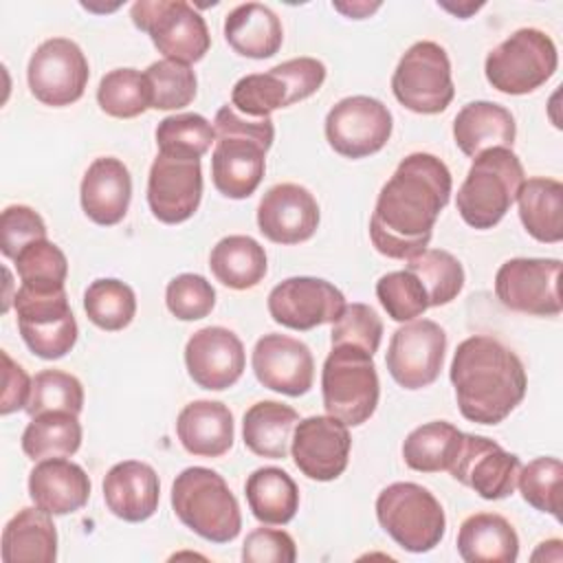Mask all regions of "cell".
<instances>
[{"mask_svg": "<svg viewBox=\"0 0 563 563\" xmlns=\"http://www.w3.org/2000/svg\"><path fill=\"white\" fill-rule=\"evenodd\" d=\"M29 495L48 515H70L88 504L90 477L66 457H46L29 473Z\"/></svg>", "mask_w": 563, "mask_h": 563, "instance_id": "obj_25", "label": "cell"}, {"mask_svg": "<svg viewBox=\"0 0 563 563\" xmlns=\"http://www.w3.org/2000/svg\"><path fill=\"white\" fill-rule=\"evenodd\" d=\"M446 334L431 319H416L400 325L387 347V369L405 389H422L438 380L444 365Z\"/></svg>", "mask_w": 563, "mask_h": 563, "instance_id": "obj_15", "label": "cell"}, {"mask_svg": "<svg viewBox=\"0 0 563 563\" xmlns=\"http://www.w3.org/2000/svg\"><path fill=\"white\" fill-rule=\"evenodd\" d=\"M176 517L211 543H229L240 534L242 515L224 477L207 466H189L172 484Z\"/></svg>", "mask_w": 563, "mask_h": 563, "instance_id": "obj_4", "label": "cell"}, {"mask_svg": "<svg viewBox=\"0 0 563 563\" xmlns=\"http://www.w3.org/2000/svg\"><path fill=\"white\" fill-rule=\"evenodd\" d=\"M255 378L284 396H303L314 380V358L310 347L286 334H264L251 356Z\"/></svg>", "mask_w": 563, "mask_h": 563, "instance_id": "obj_21", "label": "cell"}, {"mask_svg": "<svg viewBox=\"0 0 563 563\" xmlns=\"http://www.w3.org/2000/svg\"><path fill=\"white\" fill-rule=\"evenodd\" d=\"M99 108L114 119H134L152 108V90L145 73L136 68H114L106 73L97 88Z\"/></svg>", "mask_w": 563, "mask_h": 563, "instance_id": "obj_37", "label": "cell"}, {"mask_svg": "<svg viewBox=\"0 0 563 563\" xmlns=\"http://www.w3.org/2000/svg\"><path fill=\"white\" fill-rule=\"evenodd\" d=\"M336 11L345 13L347 18H354V20H361V18H367L369 13H374L380 4H367V2H352V4H343V2H334L332 4Z\"/></svg>", "mask_w": 563, "mask_h": 563, "instance_id": "obj_54", "label": "cell"}, {"mask_svg": "<svg viewBox=\"0 0 563 563\" xmlns=\"http://www.w3.org/2000/svg\"><path fill=\"white\" fill-rule=\"evenodd\" d=\"M130 18L136 29L150 35L165 59L194 64L211 46L205 18L185 0H139L132 4Z\"/></svg>", "mask_w": 563, "mask_h": 563, "instance_id": "obj_9", "label": "cell"}, {"mask_svg": "<svg viewBox=\"0 0 563 563\" xmlns=\"http://www.w3.org/2000/svg\"><path fill=\"white\" fill-rule=\"evenodd\" d=\"M231 106L244 117L266 119L273 110L292 106V101L284 77L271 68L238 79L231 92Z\"/></svg>", "mask_w": 563, "mask_h": 563, "instance_id": "obj_42", "label": "cell"}, {"mask_svg": "<svg viewBox=\"0 0 563 563\" xmlns=\"http://www.w3.org/2000/svg\"><path fill=\"white\" fill-rule=\"evenodd\" d=\"M561 260L556 257H512L495 275L497 299L515 312L556 317L563 310Z\"/></svg>", "mask_w": 563, "mask_h": 563, "instance_id": "obj_12", "label": "cell"}, {"mask_svg": "<svg viewBox=\"0 0 563 563\" xmlns=\"http://www.w3.org/2000/svg\"><path fill=\"white\" fill-rule=\"evenodd\" d=\"M391 92L411 112H444L455 97L446 51L429 40L411 44L394 70Z\"/></svg>", "mask_w": 563, "mask_h": 563, "instance_id": "obj_10", "label": "cell"}, {"mask_svg": "<svg viewBox=\"0 0 563 563\" xmlns=\"http://www.w3.org/2000/svg\"><path fill=\"white\" fill-rule=\"evenodd\" d=\"M46 240V224L42 216L26 205H11L0 216V251L4 257L15 255L31 242Z\"/></svg>", "mask_w": 563, "mask_h": 563, "instance_id": "obj_49", "label": "cell"}, {"mask_svg": "<svg viewBox=\"0 0 563 563\" xmlns=\"http://www.w3.org/2000/svg\"><path fill=\"white\" fill-rule=\"evenodd\" d=\"M383 339V321L374 308L367 303H345L339 319L332 323L330 343L334 345H356L367 354H376Z\"/></svg>", "mask_w": 563, "mask_h": 563, "instance_id": "obj_47", "label": "cell"}, {"mask_svg": "<svg viewBox=\"0 0 563 563\" xmlns=\"http://www.w3.org/2000/svg\"><path fill=\"white\" fill-rule=\"evenodd\" d=\"M299 413L277 400H260L251 405L242 420V438L251 453L271 460H284L292 442Z\"/></svg>", "mask_w": 563, "mask_h": 563, "instance_id": "obj_31", "label": "cell"}, {"mask_svg": "<svg viewBox=\"0 0 563 563\" xmlns=\"http://www.w3.org/2000/svg\"><path fill=\"white\" fill-rule=\"evenodd\" d=\"M81 209L101 227L119 224L132 200V178L128 167L114 156L95 158L81 178Z\"/></svg>", "mask_w": 563, "mask_h": 563, "instance_id": "obj_24", "label": "cell"}, {"mask_svg": "<svg viewBox=\"0 0 563 563\" xmlns=\"http://www.w3.org/2000/svg\"><path fill=\"white\" fill-rule=\"evenodd\" d=\"M451 187V172L438 156L427 152L405 156L376 198L369 220L374 249L391 260L422 253L449 202Z\"/></svg>", "mask_w": 563, "mask_h": 563, "instance_id": "obj_1", "label": "cell"}, {"mask_svg": "<svg viewBox=\"0 0 563 563\" xmlns=\"http://www.w3.org/2000/svg\"><path fill=\"white\" fill-rule=\"evenodd\" d=\"M2 363H4V369H2L4 389H2V400H0V413L9 416V413L26 407L33 378H29L26 372L7 352H2Z\"/></svg>", "mask_w": 563, "mask_h": 563, "instance_id": "obj_52", "label": "cell"}, {"mask_svg": "<svg viewBox=\"0 0 563 563\" xmlns=\"http://www.w3.org/2000/svg\"><path fill=\"white\" fill-rule=\"evenodd\" d=\"M517 123L508 108L493 101L466 103L453 121V139L462 154L475 158L493 147H512Z\"/></svg>", "mask_w": 563, "mask_h": 563, "instance_id": "obj_27", "label": "cell"}, {"mask_svg": "<svg viewBox=\"0 0 563 563\" xmlns=\"http://www.w3.org/2000/svg\"><path fill=\"white\" fill-rule=\"evenodd\" d=\"M15 271L24 288L37 292L62 290L68 275V260L62 249L48 240L26 244L15 255Z\"/></svg>", "mask_w": 563, "mask_h": 563, "instance_id": "obj_41", "label": "cell"}, {"mask_svg": "<svg viewBox=\"0 0 563 563\" xmlns=\"http://www.w3.org/2000/svg\"><path fill=\"white\" fill-rule=\"evenodd\" d=\"M257 227L275 244L306 242L319 227L317 198L297 183H279L262 196Z\"/></svg>", "mask_w": 563, "mask_h": 563, "instance_id": "obj_22", "label": "cell"}, {"mask_svg": "<svg viewBox=\"0 0 563 563\" xmlns=\"http://www.w3.org/2000/svg\"><path fill=\"white\" fill-rule=\"evenodd\" d=\"M561 479L563 464L556 457H537L521 466L517 486L526 504L539 512L561 519Z\"/></svg>", "mask_w": 563, "mask_h": 563, "instance_id": "obj_44", "label": "cell"}, {"mask_svg": "<svg viewBox=\"0 0 563 563\" xmlns=\"http://www.w3.org/2000/svg\"><path fill=\"white\" fill-rule=\"evenodd\" d=\"M18 328L33 354L46 361L66 356L77 343V321L68 306L66 288L37 292L20 286L13 297Z\"/></svg>", "mask_w": 563, "mask_h": 563, "instance_id": "obj_11", "label": "cell"}, {"mask_svg": "<svg viewBox=\"0 0 563 563\" xmlns=\"http://www.w3.org/2000/svg\"><path fill=\"white\" fill-rule=\"evenodd\" d=\"M376 297L387 317L398 323L413 321L429 308L424 286L411 271H394L376 282Z\"/></svg>", "mask_w": 563, "mask_h": 563, "instance_id": "obj_46", "label": "cell"}, {"mask_svg": "<svg viewBox=\"0 0 563 563\" xmlns=\"http://www.w3.org/2000/svg\"><path fill=\"white\" fill-rule=\"evenodd\" d=\"M183 449L200 457H220L233 446V413L220 400H194L176 418Z\"/></svg>", "mask_w": 563, "mask_h": 563, "instance_id": "obj_26", "label": "cell"}, {"mask_svg": "<svg viewBox=\"0 0 563 563\" xmlns=\"http://www.w3.org/2000/svg\"><path fill=\"white\" fill-rule=\"evenodd\" d=\"M244 490L253 517L262 523L284 526L297 515L299 488L295 479L277 466H262L253 471Z\"/></svg>", "mask_w": 563, "mask_h": 563, "instance_id": "obj_34", "label": "cell"}, {"mask_svg": "<svg viewBox=\"0 0 563 563\" xmlns=\"http://www.w3.org/2000/svg\"><path fill=\"white\" fill-rule=\"evenodd\" d=\"M81 444V424L75 413L68 411H46L26 424L22 433V451L26 457H68L77 453Z\"/></svg>", "mask_w": 563, "mask_h": 563, "instance_id": "obj_36", "label": "cell"}, {"mask_svg": "<svg viewBox=\"0 0 563 563\" xmlns=\"http://www.w3.org/2000/svg\"><path fill=\"white\" fill-rule=\"evenodd\" d=\"M185 365L191 380L209 391L233 387L246 365L240 336L222 325H209L194 332L185 345Z\"/></svg>", "mask_w": 563, "mask_h": 563, "instance_id": "obj_20", "label": "cell"}, {"mask_svg": "<svg viewBox=\"0 0 563 563\" xmlns=\"http://www.w3.org/2000/svg\"><path fill=\"white\" fill-rule=\"evenodd\" d=\"M297 545L286 530L255 528L242 545L244 563H295Z\"/></svg>", "mask_w": 563, "mask_h": 563, "instance_id": "obj_50", "label": "cell"}, {"mask_svg": "<svg viewBox=\"0 0 563 563\" xmlns=\"http://www.w3.org/2000/svg\"><path fill=\"white\" fill-rule=\"evenodd\" d=\"M526 180L519 156L508 147H493L473 158L457 189V211L473 229H493L512 207Z\"/></svg>", "mask_w": 563, "mask_h": 563, "instance_id": "obj_5", "label": "cell"}, {"mask_svg": "<svg viewBox=\"0 0 563 563\" xmlns=\"http://www.w3.org/2000/svg\"><path fill=\"white\" fill-rule=\"evenodd\" d=\"M376 517L383 530L407 552L422 554L440 545L446 517L435 495L413 482H394L376 497Z\"/></svg>", "mask_w": 563, "mask_h": 563, "instance_id": "obj_7", "label": "cell"}, {"mask_svg": "<svg viewBox=\"0 0 563 563\" xmlns=\"http://www.w3.org/2000/svg\"><path fill=\"white\" fill-rule=\"evenodd\" d=\"M273 68L277 75L284 77V81L290 90L292 103L303 101L310 95H314L325 79V66H323V62H319L314 57H295V59L282 62Z\"/></svg>", "mask_w": 563, "mask_h": 563, "instance_id": "obj_51", "label": "cell"}, {"mask_svg": "<svg viewBox=\"0 0 563 563\" xmlns=\"http://www.w3.org/2000/svg\"><path fill=\"white\" fill-rule=\"evenodd\" d=\"M216 147L211 154L213 187L233 200L249 198L262 183L266 152L273 145L275 128L271 117L251 119L233 106H222L213 119Z\"/></svg>", "mask_w": 563, "mask_h": 563, "instance_id": "obj_3", "label": "cell"}, {"mask_svg": "<svg viewBox=\"0 0 563 563\" xmlns=\"http://www.w3.org/2000/svg\"><path fill=\"white\" fill-rule=\"evenodd\" d=\"M90 68L84 51L68 37L42 42L29 59L26 79L33 97L44 106L62 108L81 99Z\"/></svg>", "mask_w": 563, "mask_h": 563, "instance_id": "obj_13", "label": "cell"}, {"mask_svg": "<svg viewBox=\"0 0 563 563\" xmlns=\"http://www.w3.org/2000/svg\"><path fill=\"white\" fill-rule=\"evenodd\" d=\"M213 277L233 290L257 286L266 275V251L251 235H227L209 255Z\"/></svg>", "mask_w": 563, "mask_h": 563, "instance_id": "obj_33", "label": "cell"}, {"mask_svg": "<svg viewBox=\"0 0 563 563\" xmlns=\"http://www.w3.org/2000/svg\"><path fill=\"white\" fill-rule=\"evenodd\" d=\"M167 310L180 321H198L216 306V290L211 282L196 273L176 275L165 288Z\"/></svg>", "mask_w": 563, "mask_h": 563, "instance_id": "obj_48", "label": "cell"}, {"mask_svg": "<svg viewBox=\"0 0 563 563\" xmlns=\"http://www.w3.org/2000/svg\"><path fill=\"white\" fill-rule=\"evenodd\" d=\"M84 310L88 319L108 332L123 330L136 314L134 290L114 277L95 279L84 292Z\"/></svg>", "mask_w": 563, "mask_h": 563, "instance_id": "obj_40", "label": "cell"}, {"mask_svg": "<svg viewBox=\"0 0 563 563\" xmlns=\"http://www.w3.org/2000/svg\"><path fill=\"white\" fill-rule=\"evenodd\" d=\"M530 559L532 561H554V563H561V559H563V543H561V539H550V541L539 543V548L532 552Z\"/></svg>", "mask_w": 563, "mask_h": 563, "instance_id": "obj_53", "label": "cell"}, {"mask_svg": "<svg viewBox=\"0 0 563 563\" xmlns=\"http://www.w3.org/2000/svg\"><path fill=\"white\" fill-rule=\"evenodd\" d=\"M103 499L108 510L128 521L139 523L150 519L161 499V482L156 471L139 460L114 464L103 477Z\"/></svg>", "mask_w": 563, "mask_h": 563, "instance_id": "obj_23", "label": "cell"}, {"mask_svg": "<svg viewBox=\"0 0 563 563\" xmlns=\"http://www.w3.org/2000/svg\"><path fill=\"white\" fill-rule=\"evenodd\" d=\"M202 198L200 161L158 154L147 176V205L156 220L180 224L189 220Z\"/></svg>", "mask_w": 563, "mask_h": 563, "instance_id": "obj_19", "label": "cell"}, {"mask_svg": "<svg viewBox=\"0 0 563 563\" xmlns=\"http://www.w3.org/2000/svg\"><path fill=\"white\" fill-rule=\"evenodd\" d=\"M224 40L242 57L266 59L279 51L284 42V29L271 7L246 2L227 13Z\"/></svg>", "mask_w": 563, "mask_h": 563, "instance_id": "obj_28", "label": "cell"}, {"mask_svg": "<svg viewBox=\"0 0 563 563\" xmlns=\"http://www.w3.org/2000/svg\"><path fill=\"white\" fill-rule=\"evenodd\" d=\"M84 407V387L77 376L62 369H42L33 376L24 411L35 418L46 411H68L79 416Z\"/></svg>", "mask_w": 563, "mask_h": 563, "instance_id": "obj_43", "label": "cell"}, {"mask_svg": "<svg viewBox=\"0 0 563 563\" xmlns=\"http://www.w3.org/2000/svg\"><path fill=\"white\" fill-rule=\"evenodd\" d=\"M462 442V431L446 420L416 427L402 442L405 464L418 473L449 471Z\"/></svg>", "mask_w": 563, "mask_h": 563, "instance_id": "obj_35", "label": "cell"}, {"mask_svg": "<svg viewBox=\"0 0 563 563\" xmlns=\"http://www.w3.org/2000/svg\"><path fill=\"white\" fill-rule=\"evenodd\" d=\"M457 552L466 563H515L519 537L506 517L477 512L462 521Z\"/></svg>", "mask_w": 563, "mask_h": 563, "instance_id": "obj_29", "label": "cell"}, {"mask_svg": "<svg viewBox=\"0 0 563 563\" xmlns=\"http://www.w3.org/2000/svg\"><path fill=\"white\" fill-rule=\"evenodd\" d=\"M352 438L347 424L339 418L325 416H308L297 422L292 433V460L295 466L308 477L317 482L336 479L350 460Z\"/></svg>", "mask_w": 563, "mask_h": 563, "instance_id": "obj_18", "label": "cell"}, {"mask_svg": "<svg viewBox=\"0 0 563 563\" xmlns=\"http://www.w3.org/2000/svg\"><path fill=\"white\" fill-rule=\"evenodd\" d=\"M345 308L343 292L321 277H288L268 292L273 321L290 330L334 323Z\"/></svg>", "mask_w": 563, "mask_h": 563, "instance_id": "obj_17", "label": "cell"}, {"mask_svg": "<svg viewBox=\"0 0 563 563\" xmlns=\"http://www.w3.org/2000/svg\"><path fill=\"white\" fill-rule=\"evenodd\" d=\"M211 143H216V130L202 114L196 112L165 117L156 128L158 154L165 156L200 161V156L209 152Z\"/></svg>", "mask_w": 563, "mask_h": 563, "instance_id": "obj_39", "label": "cell"}, {"mask_svg": "<svg viewBox=\"0 0 563 563\" xmlns=\"http://www.w3.org/2000/svg\"><path fill=\"white\" fill-rule=\"evenodd\" d=\"M150 90H152V108L154 110H178L194 101L196 97V73L189 64L174 59H158L145 70Z\"/></svg>", "mask_w": 563, "mask_h": 563, "instance_id": "obj_45", "label": "cell"}, {"mask_svg": "<svg viewBox=\"0 0 563 563\" xmlns=\"http://www.w3.org/2000/svg\"><path fill=\"white\" fill-rule=\"evenodd\" d=\"M394 119L387 106L367 95L336 101L325 117V139L345 158H365L385 147Z\"/></svg>", "mask_w": 563, "mask_h": 563, "instance_id": "obj_14", "label": "cell"}, {"mask_svg": "<svg viewBox=\"0 0 563 563\" xmlns=\"http://www.w3.org/2000/svg\"><path fill=\"white\" fill-rule=\"evenodd\" d=\"M559 66L552 37L539 29H519L497 44L484 64L488 84L504 95H528L541 88Z\"/></svg>", "mask_w": 563, "mask_h": 563, "instance_id": "obj_8", "label": "cell"}, {"mask_svg": "<svg viewBox=\"0 0 563 563\" xmlns=\"http://www.w3.org/2000/svg\"><path fill=\"white\" fill-rule=\"evenodd\" d=\"M517 202L521 224L537 242L556 244L563 240V185L559 180L543 176L523 180Z\"/></svg>", "mask_w": 563, "mask_h": 563, "instance_id": "obj_32", "label": "cell"}, {"mask_svg": "<svg viewBox=\"0 0 563 563\" xmlns=\"http://www.w3.org/2000/svg\"><path fill=\"white\" fill-rule=\"evenodd\" d=\"M411 271L424 286L429 308L451 303L464 288V268L457 257L442 249H424L407 260Z\"/></svg>", "mask_w": 563, "mask_h": 563, "instance_id": "obj_38", "label": "cell"}, {"mask_svg": "<svg viewBox=\"0 0 563 563\" xmlns=\"http://www.w3.org/2000/svg\"><path fill=\"white\" fill-rule=\"evenodd\" d=\"M321 396L325 411L347 427L369 420L380 396L372 354L356 345H334L321 369Z\"/></svg>", "mask_w": 563, "mask_h": 563, "instance_id": "obj_6", "label": "cell"}, {"mask_svg": "<svg viewBox=\"0 0 563 563\" xmlns=\"http://www.w3.org/2000/svg\"><path fill=\"white\" fill-rule=\"evenodd\" d=\"M57 559V530L42 508H22L2 530L4 563H53Z\"/></svg>", "mask_w": 563, "mask_h": 563, "instance_id": "obj_30", "label": "cell"}, {"mask_svg": "<svg viewBox=\"0 0 563 563\" xmlns=\"http://www.w3.org/2000/svg\"><path fill=\"white\" fill-rule=\"evenodd\" d=\"M449 376L460 413L477 424L506 420L528 389L521 358L486 334L468 336L457 345Z\"/></svg>", "mask_w": 563, "mask_h": 563, "instance_id": "obj_2", "label": "cell"}, {"mask_svg": "<svg viewBox=\"0 0 563 563\" xmlns=\"http://www.w3.org/2000/svg\"><path fill=\"white\" fill-rule=\"evenodd\" d=\"M521 462L495 440L462 433L457 455L449 468L453 479L473 488L482 499L497 501L515 493Z\"/></svg>", "mask_w": 563, "mask_h": 563, "instance_id": "obj_16", "label": "cell"}]
</instances>
